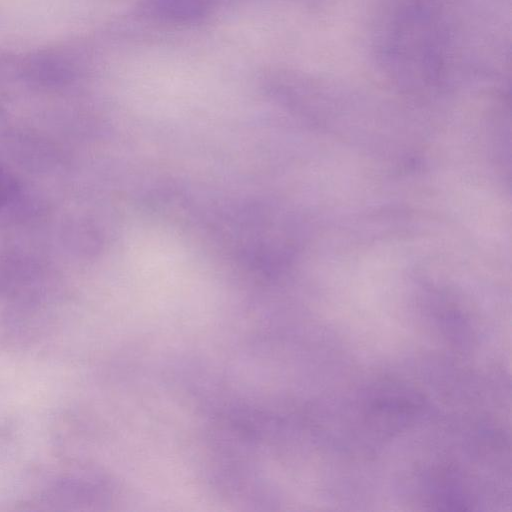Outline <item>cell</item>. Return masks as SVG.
<instances>
[{
    "label": "cell",
    "instance_id": "cell-1",
    "mask_svg": "<svg viewBox=\"0 0 512 512\" xmlns=\"http://www.w3.org/2000/svg\"><path fill=\"white\" fill-rule=\"evenodd\" d=\"M16 192L17 183L15 179L0 166V209L14 198Z\"/></svg>",
    "mask_w": 512,
    "mask_h": 512
}]
</instances>
